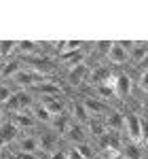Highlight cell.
Listing matches in <instances>:
<instances>
[{
  "instance_id": "cell-1",
  "label": "cell",
  "mask_w": 148,
  "mask_h": 159,
  "mask_svg": "<svg viewBox=\"0 0 148 159\" xmlns=\"http://www.w3.org/2000/svg\"><path fill=\"white\" fill-rule=\"evenodd\" d=\"M34 98H49V96H63V89L62 85L57 83V81H51V79H42V81H38L34 87H30L28 89Z\"/></svg>"
},
{
  "instance_id": "cell-16",
  "label": "cell",
  "mask_w": 148,
  "mask_h": 159,
  "mask_svg": "<svg viewBox=\"0 0 148 159\" xmlns=\"http://www.w3.org/2000/svg\"><path fill=\"white\" fill-rule=\"evenodd\" d=\"M85 127H87V125H81V123H74L72 121V125H70V127H68V132H66V138H68L70 142H74V144L85 142V138H87Z\"/></svg>"
},
{
  "instance_id": "cell-4",
  "label": "cell",
  "mask_w": 148,
  "mask_h": 159,
  "mask_svg": "<svg viewBox=\"0 0 148 159\" xmlns=\"http://www.w3.org/2000/svg\"><path fill=\"white\" fill-rule=\"evenodd\" d=\"M123 132L127 134L129 142H136V144H142L140 142V115L136 112H125V123H123Z\"/></svg>"
},
{
  "instance_id": "cell-3",
  "label": "cell",
  "mask_w": 148,
  "mask_h": 159,
  "mask_svg": "<svg viewBox=\"0 0 148 159\" xmlns=\"http://www.w3.org/2000/svg\"><path fill=\"white\" fill-rule=\"evenodd\" d=\"M36 138H38V147H40V153L42 155H49L53 151H57V144L62 140V136L55 134L51 127H47L45 132H40V136H36Z\"/></svg>"
},
{
  "instance_id": "cell-15",
  "label": "cell",
  "mask_w": 148,
  "mask_h": 159,
  "mask_svg": "<svg viewBox=\"0 0 148 159\" xmlns=\"http://www.w3.org/2000/svg\"><path fill=\"white\" fill-rule=\"evenodd\" d=\"M72 125V117H70V112H62V115H57V117H53V121H51V129L55 132V134L59 136H66L68 132V127Z\"/></svg>"
},
{
  "instance_id": "cell-18",
  "label": "cell",
  "mask_w": 148,
  "mask_h": 159,
  "mask_svg": "<svg viewBox=\"0 0 148 159\" xmlns=\"http://www.w3.org/2000/svg\"><path fill=\"white\" fill-rule=\"evenodd\" d=\"M121 155H125V159H144V148H142V144L125 140L123 148H121Z\"/></svg>"
},
{
  "instance_id": "cell-20",
  "label": "cell",
  "mask_w": 148,
  "mask_h": 159,
  "mask_svg": "<svg viewBox=\"0 0 148 159\" xmlns=\"http://www.w3.org/2000/svg\"><path fill=\"white\" fill-rule=\"evenodd\" d=\"M148 55V45H146V40L144 43H133V47H131V51H129V60L133 61V64H140V61L144 60Z\"/></svg>"
},
{
  "instance_id": "cell-13",
  "label": "cell",
  "mask_w": 148,
  "mask_h": 159,
  "mask_svg": "<svg viewBox=\"0 0 148 159\" xmlns=\"http://www.w3.org/2000/svg\"><path fill=\"white\" fill-rule=\"evenodd\" d=\"M70 117H72L74 123H81V125H87V123L91 121V117H89V112H87L83 100H72V110H70Z\"/></svg>"
},
{
  "instance_id": "cell-24",
  "label": "cell",
  "mask_w": 148,
  "mask_h": 159,
  "mask_svg": "<svg viewBox=\"0 0 148 159\" xmlns=\"http://www.w3.org/2000/svg\"><path fill=\"white\" fill-rule=\"evenodd\" d=\"M93 47H95V55H108V51L112 47V40H98Z\"/></svg>"
},
{
  "instance_id": "cell-27",
  "label": "cell",
  "mask_w": 148,
  "mask_h": 159,
  "mask_svg": "<svg viewBox=\"0 0 148 159\" xmlns=\"http://www.w3.org/2000/svg\"><path fill=\"white\" fill-rule=\"evenodd\" d=\"M47 159H66V151H62V148H57V151H53V153H49V157Z\"/></svg>"
},
{
  "instance_id": "cell-23",
  "label": "cell",
  "mask_w": 148,
  "mask_h": 159,
  "mask_svg": "<svg viewBox=\"0 0 148 159\" xmlns=\"http://www.w3.org/2000/svg\"><path fill=\"white\" fill-rule=\"evenodd\" d=\"M74 148L78 151V155L83 159H93V151H91V144L87 142H81V144H74Z\"/></svg>"
},
{
  "instance_id": "cell-6",
  "label": "cell",
  "mask_w": 148,
  "mask_h": 159,
  "mask_svg": "<svg viewBox=\"0 0 148 159\" xmlns=\"http://www.w3.org/2000/svg\"><path fill=\"white\" fill-rule=\"evenodd\" d=\"M36 102L40 104V106H45V108L49 110L53 117H57V115L66 112V98H63V96H49V98H38Z\"/></svg>"
},
{
  "instance_id": "cell-11",
  "label": "cell",
  "mask_w": 148,
  "mask_h": 159,
  "mask_svg": "<svg viewBox=\"0 0 148 159\" xmlns=\"http://www.w3.org/2000/svg\"><path fill=\"white\" fill-rule=\"evenodd\" d=\"M83 104H85V108H87L91 119L99 117V115H106L110 110V104L104 102V100H99V98H83Z\"/></svg>"
},
{
  "instance_id": "cell-21",
  "label": "cell",
  "mask_w": 148,
  "mask_h": 159,
  "mask_svg": "<svg viewBox=\"0 0 148 159\" xmlns=\"http://www.w3.org/2000/svg\"><path fill=\"white\" fill-rule=\"evenodd\" d=\"M15 47H17V40H0V60H9L11 53H15Z\"/></svg>"
},
{
  "instance_id": "cell-22",
  "label": "cell",
  "mask_w": 148,
  "mask_h": 159,
  "mask_svg": "<svg viewBox=\"0 0 148 159\" xmlns=\"http://www.w3.org/2000/svg\"><path fill=\"white\" fill-rule=\"evenodd\" d=\"M13 91H15V87L11 83H4V81H0V106H4V102L13 96Z\"/></svg>"
},
{
  "instance_id": "cell-14",
  "label": "cell",
  "mask_w": 148,
  "mask_h": 159,
  "mask_svg": "<svg viewBox=\"0 0 148 159\" xmlns=\"http://www.w3.org/2000/svg\"><path fill=\"white\" fill-rule=\"evenodd\" d=\"M108 60H110V64L123 66L125 61L129 60V51L123 49V47L119 45V40H112V47H110V51H108Z\"/></svg>"
},
{
  "instance_id": "cell-17",
  "label": "cell",
  "mask_w": 148,
  "mask_h": 159,
  "mask_svg": "<svg viewBox=\"0 0 148 159\" xmlns=\"http://www.w3.org/2000/svg\"><path fill=\"white\" fill-rule=\"evenodd\" d=\"M30 112H32V117L36 119L38 125H51V121H53V115H51L45 106H40L38 102H34V106L30 108Z\"/></svg>"
},
{
  "instance_id": "cell-28",
  "label": "cell",
  "mask_w": 148,
  "mask_h": 159,
  "mask_svg": "<svg viewBox=\"0 0 148 159\" xmlns=\"http://www.w3.org/2000/svg\"><path fill=\"white\" fill-rule=\"evenodd\" d=\"M137 70H140V72H148V55L137 64Z\"/></svg>"
},
{
  "instance_id": "cell-5",
  "label": "cell",
  "mask_w": 148,
  "mask_h": 159,
  "mask_svg": "<svg viewBox=\"0 0 148 159\" xmlns=\"http://www.w3.org/2000/svg\"><path fill=\"white\" fill-rule=\"evenodd\" d=\"M11 121L17 125V129L19 132H25L28 134V129L32 132L34 127H38V123H36V119L32 117V112L30 110H21V112H13L11 115Z\"/></svg>"
},
{
  "instance_id": "cell-7",
  "label": "cell",
  "mask_w": 148,
  "mask_h": 159,
  "mask_svg": "<svg viewBox=\"0 0 148 159\" xmlns=\"http://www.w3.org/2000/svg\"><path fill=\"white\" fill-rule=\"evenodd\" d=\"M15 151H21V153H36V155H42L40 153V147H38V138L34 134H21L15 142Z\"/></svg>"
},
{
  "instance_id": "cell-8",
  "label": "cell",
  "mask_w": 148,
  "mask_h": 159,
  "mask_svg": "<svg viewBox=\"0 0 148 159\" xmlns=\"http://www.w3.org/2000/svg\"><path fill=\"white\" fill-rule=\"evenodd\" d=\"M91 74V68L87 66V64H78V66H74V68H68V74H66V79H68V83L72 87H78L83 85L87 81V76Z\"/></svg>"
},
{
  "instance_id": "cell-10",
  "label": "cell",
  "mask_w": 148,
  "mask_h": 159,
  "mask_svg": "<svg viewBox=\"0 0 148 159\" xmlns=\"http://www.w3.org/2000/svg\"><path fill=\"white\" fill-rule=\"evenodd\" d=\"M123 123H125V115L121 112L119 108H112L106 112V129L108 132H119V134H123Z\"/></svg>"
},
{
  "instance_id": "cell-30",
  "label": "cell",
  "mask_w": 148,
  "mask_h": 159,
  "mask_svg": "<svg viewBox=\"0 0 148 159\" xmlns=\"http://www.w3.org/2000/svg\"><path fill=\"white\" fill-rule=\"evenodd\" d=\"M4 119H7V112H4V110H2V106H0V123L4 121Z\"/></svg>"
},
{
  "instance_id": "cell-2",
  "label": "cell",
  "mask_w": 148,
  "mask_h": 159,
  "mask_svg": "<svg viewBox=\"0 0 148 159\" xmlns=\"http://www.w3.org/2000/svg\"><path fill=\"white\" fill-rule=\"evenodd\" d=\"M19 136H21V132L17 129V125L11 119H4V121L0 123V151H4V147L15 144Z\"/></svg>"
},
{
  "instance_id": "cell-9",
  "label": "cell",
  "mask_w": 148,
  "mask_h": 159,
  "mask_svg": "<svg viewBox=\"0 0 148 159\" xmlns=\"http://www.w3.org/2000/svg\"><path fill=\"white\" fill-rule=\"evenodd\" d=\"M24 68V61H21V57H9V60H4L2 61V66H0V81H11L15 74L19 72Z\"/></svg>"
},
{
  "instance_id": "cell-26",
  "label": "cell",
  "mask_w": 148,
  "mask_h": 159,
  "mask_svg": "<svg viewBox=\"0 0 148 159\" xmlns=\"http://www.w3.org/2000/svg\"><path fill=\"white\" fill-rule=\"evenodd\" d=\"M140 89L148 93V72H142V76H140Z\"/></svg>"
},
{
  "instance_id": "cell-19",
  "label": "cell",
  "mask_w": 148,
  "mask_h": 159,
  "mask_svg": "<svg viewBox=\"0 0 148 159\" xmlns=\"http://www.w3.org/2000/svg\"><path fill=\"white\" fill-rule=\"evenodd\" d=\"M112 74V68L110 66H104V64H99V66H95V70H91V83L93 85H102V83H106V79Z\"/></svg>"
},
{
  "instance_id": "cell-32",
  "label": "cell",
  "mask_w": 148,
  "mask_h": 159,
  "mask_svg": "<svg viewBox=\"0 0 148 159\" xmlns=\"http://www.w3.org/2000/svg\"><path fill=\"white\" fill-rule=\"evenodd\" d=\"M146 45H148V40H146Z\"/></svg>"
},
{
  "instance_id": "cell-12",
  "label": "cell",
  "mask_w": 148,
  "mask_h": 159,
  "mask_svg": "<svg viewBox=\"0 0 148 159\" xmlns=\"http://www.w3.org/2000/svg\"><path fill=\"white\" fill-rule=\"evenodd\" d=\"M131 93V76L129 74H116V85H114V98H121V100H127Z\"/></svg>"
},
{
  "instance_id": "cell-29",
  "label": "cell",
  "mask_w": 148,
  "mask_h": 159,
  "mask_svg": "<svg viewBox=\"0 0 148 159\" xmlns=\"http://www.w3.org/2000/svg\"><path fill=\"white\" fill-rule=\"evenodd\" d=\"M142 110H144V115H148V93L144 96V100H142Z\"/></svg>"
},
{
  "instance_id": "cell-31",
  "label": "cell",
  "mask_w": 148,
  "mask_h": 159,
  "mask_svg": "<svg viewBox=\"0 0 148 159\" xmlns=\"http://www.w3.org/2000/svg\"><path fill=\"white\" fill-rule=\"evenodd\" d=\"M0 159H11V157H9V155H2V153H0Z\"/></svg>"
},
{
  "instance_id": "cell-25",
  "label": "cell",
  "mask_w": 148,
  "mask_h": 159,
  "mask_svg": "<svg viewBox=\"0 0 148 159\" xmlns=\"http://www.w3.org/2000/svg\"><path fill=\"white\" fill-rule=\"evenodd\" d=\"M140 142L148 144V119H142V117H140Z\"/></svg>"
}]
</instances>
